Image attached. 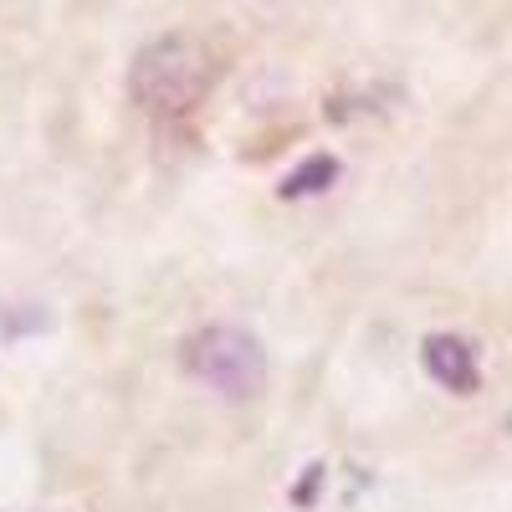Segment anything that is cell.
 <instances>
[{"label":"cell","instance_id":"1","mask_svg":"<svg viewBox=\"0 0 512 512\" xmlns=\"http://www.w3.org/2000/svg\"><path fill=\"white\" fill-rule=\"evenodd\" d=\"M216 88V52L190 31H169L134 57L128 67V98L154 118H180L200 108Z\"/></svg>","mask_w":512,"mask_h":512},{"label":"cell","instance_id":"2","mask_svg":"<svg viewBox=\"0 0 512 512\" xmlns=\"http://www.w3.org/2000/svg\"><path fill=\"white\" fill-rule=\"evenodd\" d=\"M180 359L200 384H210V390L226 395V400H256L262 384H267L262 344H256L246 328H231V323H210L195 338H185Z\"/></svg>","mask_w":512,"mask_h":512},{"label":"cell","instance_id":"3","mask_svg":"<svg viewBox=\"0 0 512 512\" xmlns=\"http://www.w3.org/2000/svg\"><path fill=\"white\" fill-rule=\"evenodd\" d=\"M420 359H425V374H431L441 390H451V395H477L482 369H477V349L466 344V338H456V333H431V338H425V349H420Z\"/></svg>","mask_w":512,"mask_h":512},{"label":"cell","instance_id":"4","mask_svg":"<svg viewBox=\"0 0 512 512\" xmlns=\"http://www.w3.org/2000/svg\"><path fill=\"white\" fill-rule=\"evenodd\" d=\"M338 180V159L333 154H313V159H303L292 169V175L282 180V200H303V195H318V190H328Z\"/></svg>","mask_w":512,"mask_h":512}]
</instances>
